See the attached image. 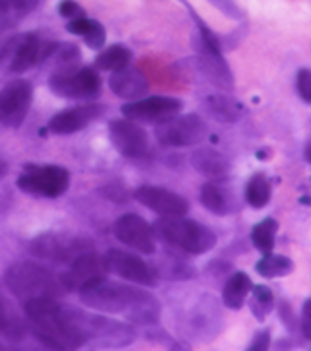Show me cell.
I'll list each match as a JSON object with an SVG mask.
<instances>
[{
  "instance_id": "1",
  "label": "cell",
  "mask_w": 311,
  "mask_h": 351,
  "mask_svg": "<svg viewBox=\"0 0 311 351\" xmlns=\"http://www.w3.org/2000/svg\"><path fill=\"white\" fill-rule=\"evenodd\" d=\"M78 293L84 306L107 315H123L130 324H156L160 320V301L150 291L128 283L102 278L82 287Z\"/></svg>"
},
{
  "instance_id": "2",
  "label": "cell",
  "mask_w": 311,
  "mask_h": 351,
  "mask_svg": "<svg viewBox=\"0 0 311 351\" xmlns=\"http://www.w3.org/2000/svg\"><path fill=\"white\" fill-rule=\"evenodd\" d=\"M25 317L30 320L35 338L51 350H78L86 341L72 317L69 306H62L57 299H35L23 303Z\"/></svg>"
},
{
  "instance_id": "3",
  "label": "cell",
  "mask_w": 311,
  "mask_h": 351,
  "mask_svg": "<svg viewBox=\"0 0 311 351\" xmlns=\"http://www.w3.org/2000/svg\"><path fill=\"white\" fill-rule=\"evenodd\" d=\"M4 282L10 293L18 301H22V305L35 299H58L60 295L67 293L60 282V276L34 261L12 264L6 270Z\"/></svg>"
},
{
  "instance_id": "4",
  "label": "cell",
  "mask_w": 311,
  "mask_h": 351,
  "mask_svg": "<svg viewBox=\"0 0 311 351\" xmlns=\"http://www.w3.org/2000/svg\"><path fill=\"white\" fill-rule=\"evenodd\" d=\"M70 311L80 328L86 346L117 350V348H127L137 340V330L130 322L113 320V318L102 317V315L86 313L80 308H70Z\"/></svg>"
},
{
  "instance_id": "5",
  "label": "cell",
  "mask_w": 311,
  "mask_h": 351,
  "mask_svg": "<svg viewBox=\"0 0 311 351\" xmlns=\"http://www.w3.org/2000/svg\"><path fill=\"white\" fill-rule=\"evenodd\" d=\"M156 237L165 241L175 249L183 250L187 254H205L216 247V235L207 226L198 223L195 219L181 217H163L154 223Z\"/></svg>"
},
{
  "instance_id": "6",
  "label": "cell",
  "mask_w": 311,
  "mask_h": 351,
  "mask_svg": "<svg viewBox=\"0 0 311 351\" xmlns=\"http://www.w3.org/2000/svg\"><path fill=\"white\" fill-rule=\"evenodd\" d=\"M30 254L39 261L51 262V264H70L74 258H78L84 252L93 249L92 239L70 235V233H57L47 231L30 241Z\"/></svg>"
},
{
  "instance_id": "7",
  "label": "cell",
  "mask_w": 311,
  "mask_h": 351,
  "mask_svg": "<svg viewBox=\"0 0 311 351\" xmlns=\"http://www.w3.org/2000/svg\"><path fill=\"white\" fill-rule=\"evenodd\" d=\"M16 184L22 193L32 194V196L58 198L69 191L70 173L60 165L27 163Z\"/></svg>"
},
{
  "instance_id": "8",
  "label": "cell",
  "mask_w": 311,
  "mask_h": 351,
  "mask_svg": "<svg viewBox=\"0 0 311 351\" xmlns=\"http://www.w3.org/2000/svg\"><path fill=\"white\" fill-rule=\"evenodd\" d=\"M49 88L55 95L65 97V99H88V97H93L100 93L102 78H100L97 70L90 69V66H82V69L65 66V69H57L51 74Z\"/></svg>"
},
{
  "instance_id": "9",
  "label": "cell",
  "mask_w": 311,
  "mask_h": 351,
  "mask_svg": "<svg viewBox=\"0 0 311 351\" xmlns=\"http://www.w3.org/2000/svg\"><path fill=\"white\" fill-rule=\"evenodd\" d=\"M154 134H156V140L161 146H196L208 136V125L195 113L175 114L163 123H158Z\"/></svg>"
},
{
  "instance_id": "10",
  "label": "cell",
  "mask_w": 311,
  "mask_h": 351,
  "mask_svg": "<svg viewBox=\"0 0 311 351\" xmlns=\"http://www.w3.org/2000/svg\"><path fill=\"white\" fill-rule=\"evenodd\" d=\"M105 264H107V272L115 274L119 278L127 280V282L139 283L144 287H154L158 283V268L152 266L150 262L142 261L140 256L127 252V250L111 249L105 252Z\"/></svg>"
},
{
  "instance_id": "11",
  "label": "cell",
  "mask_w": 311,
  "mask_h": 351,
  "mask_svg": "<svg viewBox=\"0 0 311 351\" xmlns=\"http://www.w3.org/2000/svg\"><path fill=\"white\" fill-rule=\"evenodd\" d=\"M183 111V101L177 97H165V95H150V97H140L135 101L125 103L121 107V113L130 121L137 123H163L175 114Z\"/></svg>"
},
{
  "instance_id": "12",
  "label": "cell",
  "mask_w": 311,
  "mask_h": 351,
  "mask_svg": "<svg viewBox=\"0 0 311 351\" xmlns=\"http://www.w3.org/2000/svg\"><path fill=\"white\" fill-rule=\"evenodd\" d=\"M109 138L115 149L125 158H146L150 154V138L148 132L130 119H113L109 123Z\"/></svg>"
},
{
  "instance_id": "13",
  "label": "cell",
  "mask_w": 311,
  "mask_h": 351,
  "mask_svg": "<svg viewBox=\"0 0 311 351\" xmlns=\"http://www.w3.org/2000/svg\"><path fill=\"white\" fill-rule=\"evenodd\" d=\"M105 274H107L105 258L100 256L95 250H90L67 264V270L58 276H60L65 291L69 293V291H80L82 287L105 278Z\"/></svg>"
},
{
  "instance_id": "14",
  "label": "cell",
  "mask_w": 311,
  "mask_h": 351,
  "mask_svg": "<svg viewBox=\"0 0 311 351\" xmlns=\"http://www.w3.org/2000/svg\"><path fill=\"white\" fill-rule=\"evenodd\" d=\"M115 237L127 245L128 249L137 250L140 254H154L156 252V233L154 227L137 214L121 215L113 226Z\"/></svg>"
},
{
  "instance_id": "15",
  "label": "cell",
  "mask_w": 311,
  "mask_h": 351,
  "mask_svg": "<svg viewBox=\"0 0 311 351\" xmlns=\"http://www.w3.org/2000/svg\"><path fill=\"white\" fill-rule=\"evenodd\" d=\"M34 101V86L27 80H12L0 91V121L18 126Z\"/></svg>"
},
{
  "instance_id": "16",
  "label": "cell",
  "mask_w": 311,
  "mask_h": 351,
  "mask_svg": "<svg viewBox=\"0 0 311 351\" xmlns=\"http://www.w3.org/2000/svg\"><path fill=\"white\" fill-rule=\"evenodd\" d=\"M135 200L140 202L144 208L163 217H181L189 212V202L181 194L173 193L163 186L154 184H142L135 191Z\"/></svg>"
},
{
  "instance_id": "17",
  "label": "cell",
  "mask_w": 311,
  "mask_h": 351,
  "mask_svg": "<svg viewBox=\"0 0 311 351\" xmlns=\"http://www.w3.org/2000/svg\"><path fill=\"white\" fill-rule=\"evenodd\" d=\"M104 113V105H100V103H84V105L69 107V109H62V111H58L57 114H53L47 126H49V130H51L53 134L67 136V134L80 132L84 128H88L90 125H93L95 121L102 119V114Z\"/></svg>"
},
{
  "instance_id": "18",
  "label": "cell",
  "mask_w": 311,
  "mask_h": 351,
  "mask_svg": "<svg viewBox=\"0 0 311 351\" xmlns=\"http://www.w3.org/2000/svg\"><path fill=\"white\" fill-rule=\"evenodd\" d=\"M53 51H55V45H45L35 34L23 35L22 39H20V43L14 49L10 70L22 74L25 70L35 66L37 62H43L47 57H51Z\"/></svg>"
},
{
  "instance_id": "19",
  "label": "cell",
  "mask_w": 311,
  "mask_h": 351,
  "mask_svg": "<svg viewBox=\"0 0 311 351\" xmlns=\"http://www.w3.org/2000/svg\"><path fill=\"white\" fill-rule=\"evenodd\" d=\"M198 64L203 74L207 76L214 86H218L222 90H231L233 88V76L228 66V62L222 57V51L212 49L207 43H203L198 39Z\"/></svg>"
},
{
  "instance_id": "20",
  "label": "cell",
  "mask_w": 311,
  "mask_h": 351,
  "mask_svg": "<svg viewBox=\"0 0 311 351\" xmlns=\"http://www.w3.org/2000/svg\"><path fill=\"white\" fill-rule=\"evenodd\" d=\"M109 88L117 97L127 99V101H135V99H140L148 91V80L140 70L125 66V69L115 70L111 74Z\"/></svg>"
},
{
  "instance_id": "21",
  "label": "cell",
  "mask_w": 311,
  "mask_h": 351,
  "mask_svg": "<svg viewBox=\"0 0 311 351\" xmlns=\"http://www.w3.org/2000/svg\"><path fill=\"white\" fill-rule=\"evenodd\" d=\"M193 167L210 181H224L230 175V159L214 147H200L193 154Z\"/></svg>"
},
{
  "instance_id": "22",
  "label": "cell",
  "mask_w": 311,
  "mask_h": 351,
  "mask_svg": "<svg viewBox=\"0 0 311 351\" xmlns=\"http://www.w3.org/2000/svg\"><path fill=\"white\" fill-rule=\"evenodd\" d=\"M253 289V282L251 278L245 272H233L228 278V282L224 283V289H222V301L224 305L231 308V311H240L247 297Z\"/></svg>"
},
{
  "instance_id": "23",
  "label": "cell",
  "mask_w": 311,
  "mask_h": 351,
  "mask_svg": "<svg viewBox=\"0 0 311 351\" xmlns=\"http://www.w3.org/2000/svg\"><path fill=\"white\" fill-rule=\"evenodd\" d=\"M205 107H207L208 114L218 123H235L243 113L242 103L233 99V97L222 95V93L208 95Z\"/></svg>"
},
{
  "instance_id": "24",
  "label": "cell",
  "mask_w": 311,
  "mask_h": 351,
  "mask_svg": "<svg viewBox=\"0 0 311 351\" xmlns=\"http://www.w3.org/2000/svg\"><path fill=\"white\" fill-rule=\"evenodd\" d=\"M198 198H200V204L205 206L208 212H212L214 215L231 214L230 194L226 193L214 181H208L200 186V196Z\"/></svg>"
},
{
  "instance_id": "25",
  "label": "cell",
  "mask_w": 311,
  "mask_h": 351,
  "mask_svg": "<svg viewBox=\"0 0 311 351\" xmlns=\"http://www.w3.org/2000/svg\"><path fill=\"white\" fill-rule=\"evenodd\" d=\"M255 270L263 278H286L294 270V262L284 254H273L270 250L265 252L263 258L255 264Z\"/></svg>"
},
{
  "instance_id": "26",
  "label": "cell",
  "mask_w": 311,
  "mask_h": 351,
  "mask_svg": "<svg viewBox=\"0 0 311 351\" xmlns=\"http://www.w3.org/2000/svg\"><path fill=\"white\" fill-rule=\"evenodd\" d=\"M41 0H0V27H8L30 16Z\"/></svg>"
},
{
  "instance_id": "27",
  "label": "cell",
  "mask_w": 311,
  "mask_h": 351,
  "mask_svg": "<svg viewBox=\"0 0 311 351\" xmlns=\"http://www.w3.org/2000/svg\"><path fill=\"white\" fill-rule=\"evenodd\" d=\"M273 198V189L265 173H255L245 184V202L251 208H265Z\"/></svg>"
},
{
  "instance_id": "28",
  "label": "cell",
  "mask_w": 311,
  "mask_h": 351,
  "mask_svg": "<svg viewBox=\"0 0 311 351\" xmlns=\"http://www.w3.org/2000/svg\"><path fill=\"white\" fill-rule=\"evenodd\" d=\"M130 58H133V53L128 51L127 47L111 45L97 55V58H95V69L102 70V72H115V70L128 66Z\"/></svg>"
},
{
  "instance_id": "29",
  "label": "cell",
  "mask_w": 311,
  "mask_h": 351,
  "mask_svg": "<svg viewBox=\"0 0 311 351\" xmlns=\"http://www.w3.org/2000/svg\"><path fill=\"white\" fill-rule=\"evenodd\" d=\"M277 219L265 217V219H261V221L251 229V243H253L255 249L261 250L263 254H265V252H270V250L275 249V243H277Z\"/></svg>"
},
{
  "instance_id": "30",
  "label": "cell",
  "mask_w": 311,
  "mask_h": 351,
  "mask_svg": "<svg viewBox=\"0 0 311 351\" xmlns=\"http://www.w3.org/2000/svg\"><path fill=\"white\" fill-rule=\"evenodd\" d=\"M249 297V308L259 322H265V318L273 313L275 308V293L266 285H253Z\"/></svg>"
},
{
  "instance_id": "31",
  "label": "cell",
  "mask_w": 311,
  "mask_h": 351,
  "mask_svg": "<svg viewBox=\"0 0 311 351\" xmlns=\"http://www.w3.org/2000/svg\"><path fill=\"white\" fill-rule=\"evenodd\" d=\"M0 336L10 341H20L25 336L23 322L8 308L2 295H0Z\"/></svg>"
},
{
  "instance_id": "32",
  "label": "cell",
  "mask_w": 311,
  "mask_h": 351,
  "mask_svg": "<svg viewBox=\"0 0 311 351\" xmlns=\"http://www.w3.org/2000/svg\"><path fill=\"white\" fill-rule=\"evenodd\" d=\"M278 318L282 320V324L286 326L290 334H298L300 332V318L296 317L294 308L286 299H280L278 303Z\"/></svg>"
},
{
  "instance_id": "33",
  "label": "cell",
  "mask_w": 311,
  "mask_h": 351,
  "mask_svg": "<svg viewBox=\"0 0 311 351\" xmlns=\"http://www.w3.org/2000/svg\"><path fill=\"white\" fill-rule=\"evenodd\" d=\"M208 2L230 20H243V10L235 0H208Z\"/></svg>"
},
{
  "instance_id": "34",
  "label": "cell",
  "mask_w": 311,
  "mask_h": 351,
  "mask_svg": "<svg viewBox=\"0 0 311 351\" xmlns=\"http://www.w3.org/2000/svg\"><path fill=\"white\" fill-rule=\"evenodd\" d=\"M296 90H298V95L306 103L311 105V70L310 69H301L296 76Z\"/></svg>"
},
{
  "instance_id": "35",
  "label": "cell",
  "mask_w": 311,
  "mask_h": 351,
  "mask_svg": "<svg viewBox=\"0 0 311 351\" xmlns=\"http://www.w3.org/2000/svg\"><path fill=\"white\" fill-rule=\"evenodd\" d=\"M95 25V20H90V18H76V20H70L69 25H67V32L72 35H80V37H86L90 34Z\"/></svg>"
},
{
  "instance_id": "36",
  "label": "cell",
  "mask_w": 311,
  "mask_h": 351,
  "mask_svg": "<svg viewBox=\"0 0 311 351\" xmlns=\"http://www.w3.org/2000/svg\"><path fill=\"white\" fill-rule=\"evenodd\" d=\"M84 41H86V45L93 49V51H100V49H104L105 45V27L100 22H95L93 25V29L90 34L84 37Z\"/></svg>"
},
{
  "instance_id": "37",
  "label": "cell",
  "mask_w": 311,
  "mask_h": 351,
  "mask_svg": "<svg viewBox=\"0 0 311 351\" xmlns=\"http://www.w3.org/2000/svg\"><path fill=\"white\" fill-rule=\"evenodd\" d=\"M58 14H60L62 18L76 20V18H82V16H84V8H82L78 2H74V0H60V4H58Z\"/></svg>"
},
{
  "instance_id": "38",
  "label": "cell",
  "mask_w": 311,
  "mask_h": 351,
  "mask_svg": "<svg viewBox=\"0 0 311 351\" xmlns=\"http://www.w3.org/2000/svg\"><path fill=\"white\" fill-rule=\"evenodd\" d=\"M300 332L306 340L311 341V297L303 301L301 306V317H300Z\"/></svg>"
},
{
  "instance_id": "39",
  "label": "cell",
  "mask_w": 311,
  "mask_h": 351,
  "mask_svg": "<svg viewBox=\"0 0 311 351\" xmlns=\"http://www.w3.org/2000/svg\"><path fill=\"white\" fill-rule=\"evenodd\" d=\"M268 348H270V330L268 328L257 332L253 341L247 346V350L249 351H266Z\"/></svg>"
},
{
  "instance_id": "40",
  "label": "cell",
  "mask_w": 311,
  "mask_h": 351,
  "mask_svg": "<svg viewBox=\"0 0 311 351\" xmlns=\"http://www.w3.org/2000/svg\"><path fill=\"white\" fill-rule=\"evenodd\" d=\"M303 158H306V161L311 165V140L306 144V147H303Z\"/></svg>"
},
{
  "instance_id": "41",
  "label": "cell",
  "mask_w": 311,
  "mask_h": 351,
  "mask_svg": "<svg viewBox=\"0 0 311 351\" xmlns=\"http://www.w3.org/2000/svg\"><path fill=\"white\" fill-rule=\"evenodd\" d=\"M6 171H8V165H6L4 161H0V179H2L4 175H6Z\"/></svg>"
}]
</instances>
